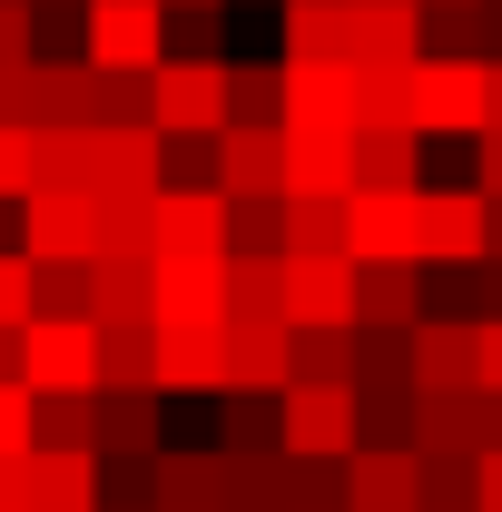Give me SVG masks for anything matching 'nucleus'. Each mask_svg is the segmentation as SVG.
Here are the masks:
<instances>
[{
  "label": "nucleus",
  "instance_id": "nucleus-1",
  "mask_svg": "<svg viewBox=\"0 0 502 512\" xmlns=\"http://www.w3.org/2000/svg\"><path fill=\"white\" fill-rule=\"evenodd\" d=\"M20 384L30 394H99V325L89 316H20Z\"/></svg>",
  "mask_w": 502,
  "mask_h": 512
},
{
  "label": "nucleus",
  "instance_id": "nucleus-2",
  "mask_svg": "<svg viewBox=\"0 0 502 512\" xmlns=\"http://www.w3.org/2000/svg\"><path fill=\"white\" fill-rule=\"evenodd\" d=\"M404 99H414V138H473V128H483V60L414 50V69H404Z\"/></svg>",
  "mask_w": 502,
  "mask_h": 512
},
{
  "label": "nucleus",
  "instance_id": "nucleus-3",
  "mask_svg": "<svg viewBox=\"0 0 502 512\" xmlns=\"http://www.w3.org/2000/svg\"><path fill=\"white\" fill-rule=\"evenodd\" d=\"M168 0H79V60L89 69H158Z\"/></svg>",
  "mask_w": 502,
  "mask_h": 512
},
{
  "label": "nucleus",
  "instance_id": "nucleus-4",
  "mask_svg": "<svg viewBox=\"0 0 502 512\" xmlns=\"http://www.w3.org/2000/svg\"><path fill=\"white\" fill-rule=\"evenodd\" d=\"M276 424H286V453L345 463L355 453V384H286L276 394Z\"/></svg>",
  "mask_w": 502,
  "mask_h": 512
},
{
  "label": "nucleus",
  "instance_id": "nucleus-5",
  "mask_svg": "<svg viewBox=\"0 0 502 512\" xmlns=\"http://www.w3.org/2000/svg\"><path fill=\"white\" fill-rule=\"evenodd\" d=\"M148 128H227V60H158Z\"/></svg>",
  "mask_w": 502,
  "mask_h": 512
},
{
  "label": "nucleus",
  "instance_id": "nucleus-6",
  "mask_svg": "<svg viewBox=\"0 0 502 512\" xmlns=\"http://www.w3.org/2000/svg\"><path fill=\"white\" fill-rule=\"evenodd\" d=\"M483 256V188H414V266Z\"/></svg>",
  "mask_w": 502,
  "mask_h": 512
},
{
  "label": "nucleus",
  "instance_id": "nucleus-7",
  "mask_svg": "<svg viewBox=\"0 0 502 512\" xmlns=\"http://www.w3.org/2000/svg\"><path fill=\"white\" fill-rule=\"evenodd\" d=\"M286 266V325H355V256H276Z\"/></svg>",
  "mask_w": 502,
  "mask_h": 512
},
{
  "label": "nucleus",
  "instance_id": "nucleus-8",
  "mask_svg": "<svg viewBox=\"0 0 502 512\" xmlns=\"http://www.w3.org/2000/svg\"><path fill=\"white\" fill-rule=\"evenodd\" d=\"M20 512H99V453L30 444L20 453Z\"/></svg>",
  "mask_w": 502,
  "mask_h": 512
},
{
  "label": "nucleus",
  "instance_id": "nucleus-9",
  "mask_svg": "<svg viewBox=\"0 0 502 512\" xmlns=\"http://www.w3.org/2000/svg\"><path fill=\"white\" fill-rule=\"evenodd\" d=\"M227 316V256L148 266V325H217Z\"/></svg>",
  "mask_w": 502,
  "mask_h": 512
},
{
  "label": "nucleus",
  "instance_id": "nucleus-10",
  "mask_svg": "<svg viewBox=\"0 0 502 512\" xmlns=\"http://www.w3.org/2000/svg\"><path fill=\"white\" fill-rule=\"evenodd\" d=\"M227 384L217 394H286V316H227Z\"/></svg>",
  "mask_w": 502,
  "mask_h": 512
},
{
  "label": "nucleus",
  "instance_id": "nucleus-11",
  "mask_svg": "<svg viewBox=\"0 0 502 512\" xmlns=\"http://www.w3.org/2000/svg\"><path fill=\"white\" fill-rule=\"evenodd\" d=\"M335 483H345V512H414V444H355Z\"/></svg>",
  "mask_w": 502,
  "mask_h": 512
},
{
  "label": "nucleus",
  "instance_id": "nucleus-12",
  "mask_svg": "<svg viewBox=\"0 0 502 512\" xmlns=\"http://www.w3.org/2000/svg\"><path fill=\"white\" fill-rule=\"evenodd\" d=\"M217 188H227V197L286 188V119H276V128H247V119L217 128Z\"/></svg>",
  "mask_w": 502,
  "mask_h": 512
},
{
  "label": "nucleus",
  "instance_id": "nucleus-13",
  "mask_svg": "<svg viewBox=\"0 0 502 512\" xmlns=\"http://www.w3.org/2000/svg\"><path fill=\"white\" fill-rule=\"evenodd\" d=\"M217 325H148L158 335V394H217L227 384V335Z\"/></svg>",
  "mask_w": 502,
  "mask_h": 512
},
{
  "label": "nucleus",
  "instance_id": "nucleus-14",
  "mask_svg": "<svg viewBox=\"0 0 502 512\" xmlns=\"http://www.w3.org/2000/svg\"><path fill=\"white\" fill-rule=\"evenodd\" d=\"M424 50V0H345V60H414Z\"/></svg>",
  "mask_w": 502,
  "mask_h": 512
},
{
  "label": "nucleus",
  "instance_id": "nucleus-15",
  "mask_svg": "<svg viewBox=\"0 0 502 512\" xmlns=\"http://www.w3.org/2000/svg\"><path fill=\"white\" fill-rule=\"evenodd\" d=\"M286 128H355V60H286Z\"/></svg>",
  "mask_w": 502,
  "mask_h": 512
},
{
  "label": "nucleus",
  "instance_id": "nucleus-16",
  "mask_svg": "<svg viewBox=\"0 0 502 512\" xmlns=\"http://www.w3.org/2000/svg\"><path fill=\"white\" fill-rule=\"evenodd\" d=\"M345 256H414V188H345Z\"/></svg>",
  "mask_w": 502,
  "mask_h": 512
},
{
  "label": "nucleus",
  "instance_id": "nucleus-17",
  "mask_svg": "<svg viewBox=\"0 0 502 512\" xmlns=\"http://www.w3.org/2000/svg\"><path fill=\"white\" fill-rule=\"evenodd\" d=\"M355 188V128H286V197H345Z\"/></svg>",
  "mask_w": 502,
  "mask_h": 512
},
{
  "label": "nucleus",
  "instance_id": "nucleus-18",
  "mask_svg": "<svg viewBox=\"0 0 502 512\" xmlns=\"http://www.w3.org/2000/svg\"><path fill=\"white\" fill-rule=\"evenodd\" d=\"M20 256H89V197L79 188H30L20 197Z\"/></svg>",
  "mask_w": 502,
  "mask_h": 512
},
{
  "label": "nucleus",
  "instance_id": "nucleus-19",
  "mask_svg": "<svg viewBox=\"0 0 502 512\" xmlns=\"http://www.w3.org/2000/svg\"><path fill=\"white\" fill-rule=\"evenodd\" d=\"M424 316V266L414 256H355V325H414Z\"/></svg>",
  "mask_w": 502,
  "mask_h": 512
},
{
  "label": "nucleus",
  "instance_id": "nucleus-20",
  "mask_svg": "<svg viewBox=\"0 0 502 512\" xmlns=\"http://www.w3.org/2000/svg\"><path fill=\"white\" fill-rule=\"evenodd\" d=\"M207 503H217V512H286V453H227V444H217Z\"/></svg>",
  "mask_w": 502,
  "mask_h": 512
},
{
  "label": "nucleus",
  "instance_id": "nucleus-21",
  "mask_svg": "<svg viewBox=\"0 0 502 512\" xmlns=\"http://www.w3.org/2000/svg\"><path fill=\"white\" fill-rule=\"evenodd\" d=\"M158 188V128L128 119V128H99V178L89 197H148Z\"/></svg>",
  "mask_w": 502,
  "mask_h": 512
},
{
  "label": "nucleus",
  "instance_id": "nucleus-22",
  "mask_svg": "<svg viewBox=\"0 0 502 512\" xmlns=\"http://www.w3.org/2000/svg\"><path fill=\"white\" fill-rule=\"evenodd\" d=\"M99 178V128H30V188H79Z\"/></svg>",
  "mask_w": 502,
  "mask_h": 512
},
{
  "label": "nucleus",
  "instance_id": "nucleus-23",
  "mask_svg": "<svg viewBox=\"0 0 502 512\" xmlns=\"http://www.w3.org/2000/svg\"><path fill=\"white\" fill-rule=\"evenodd\" d=\"M286 384H355V325H286Z\"/></svg>",
  "mask_w": 502,
  "mask_h": 512
},
{
  "label": "nucleus",
  "instance_id": "nucleus-24",
  "mask_svg": "<svg viewBox=\"0 0 502 512\" xmlns=\"http://www.w3.org/2000/svg\"><path fill=\"white\" fill-rule=\"evenodd\" d=\"M207 473H217V444H158L148 453V512H197L207 503Z\"/></svg>",
  "mask_w": 502,
  "mask_h": 512
},
{
  "label": "nucleus",
  "instance_id": "nucleus-25",
  "mask_svg": "<svg viewBox=\"0 0 502 512\" xmlns=\"http://www.w3.org/2000/svg\"><path fill=\"white\" fill-rule=\"evenodd\" d=\"M355 188H424V138L414 128H355Z\"/></svg>",
  "mask_w": 502,
  "mask_h": 512
},
{
  "label": "nucleus",
  "instance_id": "nucleus-26",
  "mask_svg": "<svg viewBox=\"0 0 502 512\" xmlns=\"http://www.w3.org/2000/svg\"><path fill=\"white\" fill-rule=\"evenodd\" d=\"M414 512H473V453L414 444Z\"/></svg>",
  "mask_w": 502,
  "mask_h": 512
},
{
  "label": "nucleus",
  "instance_id": "nucleus-27",
  "mask_svg": "<svg viewBox=\"0 0 502 512\" xmlns=\"http://www.w3.org/2000/svg\"><path fill=\"white\" fill-rule=\"evenodd\" d=\"M355 444H414V384H355Z\"/></svg>",
  "mask_w": 502,
  "mask_h": 512
},
{
  "label": "nucleus",
  "instance_id": "nucleus-28",
  "mask_svg": "<svg viewBox=\"0 0 502 512\" xmlns=\"http://www.w3.org/2000/svg\"><path fill=\"white\" fill-rule=\"evenodd\" d=\"M217 444L227 453H286L276 394H217Z\"/></svg>",
  "mask_w": 502,
  "mask_h": 512
},
{
  "label": "nucleus",
  "instance_id": "nucleus-29",
  "mask_svg": "<svg viewBox=\"0 0 502 512\" xmlns=\"http://www.w3.org/2000/svg\"><path fill=\"white\" fill-rule=\"evenodd\" d=\"M227 256H286V188L227 197Z\"/></svg>",
  "mask_w": 502,
  "mask_h": 512
},
{
  "label": "nucleus",
  "instance_id": "nucleus-30",
  "mask_svg": "<svg viewBox=\"0 0 502 512\" xmlns=\"http://www.w3.org/2000/svg\"><path fill=\"white\" fill-rule=\"evenodd\" d=\"M286 10V60H345V0H276Z\"/></svg>",
  "mask_w": 502,
  "mask_h": 512
},
{
  "label": "nucleus",
  "instance_id": "nucleus-31",
  "mask_svg": "<svg viewBox=\"0 0 502 512\" xmlns=\"http://www.w3.org/2000/svg\"><path fill=\"white\" fill-rule=\"evenodd\" d=\"M227 119H247V128H276V119H286V60L227 69Z\"/></svg>",
  "mask_w": 502,
  "mask_h": 512
},
{
  "label": "nucleus",
  "instance_id": "nucleus-32",
  "mask_svg": "<svg viewBox=\"0 0 502 512\" xmlns=\"http://www.w3.org/2000/svg\"><path fill=\"white\" fill-rule=\"evenodd\" d=\"M99 384H148L158 394V335L148 325H99Z\"/></svg>",
  "mask_w": 502,
  "mask_h": 512
},
{
  "label": "nucleus",
  "instance_id": "nucleus-33",
  "mask_svg": "<svg viewBox=\"0 0 502 512\" xmlns=\"http://www.w3.org/2000/svg\"><path fill=\"white\" fill-rule=\"evenodd\" d=\"M30 316H89V256H40L30 266Z\"/></svg>",
  "mask_w": 502,
  "mask_h": 512
},
{
  "label": "nucleus",
  "instance_id": "nucleus-34",
  "mask_svg": "<svg viewBox=\"0 0 502 512\" xmlns=\"http://www.w3.org/2000/svg\"><path fill=\"white\" fill-rule=\"evenodd\" d=\"M227 316H286V266L276 256H227Z\"/></svg>",
  "mask_w": 502,
  "mask_h": 512
},
{
  "label": "nucleus",
  "instance_id": "nucleus-35",
  "mask_svg": "<svg viewBox=\"0 0 502 512\" xmlns=\"http://www.w3.org/2000/svg\"><path fill=\"white\" fill-rule=\"evenodd\" d=\"M345 256V197H286V256Z\"/></svg>",
  "mask_w": 502,
  "mask_h": 512
},
{
  "label": "nucleus",
  "instance_id": "nucleus-36",
  "mask_svg": "<svg viewBox=\"0 0 502 512\" xmlns=\"http://www.w3.org/2000/svg\"><path fill=\"white\" fill-rule=\"evenodd\" d=\"M404 375V325H355V384Z\"/></svg>",
  "mask_w": 502,
  "mask_h": 512
},
{
  "label": "nucleus",
  "instance_id": "nucleus-37",
  "mask_svg": "<svg viewBox=\"0 0 502 512\" xmlns=\"http://www.w3.org/2000/svg\"><path fill=\"white\" fill-rule=\"evenodd\" d=\"M158 60H217V10L197 0V10H168V50Z\"/></svg>",
  "mask_w": 502,
  "mask_h": 512
},
{
  "label": "nucleus",
  "instance_id": "nucleus-38",
  "mask_svg": "<svg viewBox=\"0 0 502 512\" xmlns=\"http://www.w3.org/2000/svg\"><path fill=\"white\" fill-rule=\"evenodd\" d=\"M0 453H30V384L0 375Z\"/></svg>",
  "mask_w": 502,
  "mask_h": 512
},
{
  "label": "nucleus",
  "instance_id": "nucleus-39",
  "mask_svg": "<svg viewBox=\"0 0 502 512\" xmlns=\"http://www.w3.org/2000/svg\"><path fill=\"white\" fill-rule=\"evenodd\" d=\"M0 197H30V128L0 119Z\"/></svg>",
  "mask_w": 502,
  "mask_h": 512
},
{
  "label": "nucleus",
  "instance_id": "nucleus-40",
  "mask_svg": "<svg viewBox=\"0 0 502 512\" xmlns=\"http://www.w3.org/2000/svg\"><path fill=\"white\" fill-rule=\"evenodd\" d=\"M20 316H30V256L0 247V325H20Z\"/></svg>",
  "mask_w": 502,
  "mask_h": 512
},
{
  "label": "nucleus",
  "instance_id": "nucleus-41",
  "mask_svg": "<svg viewBox=\"0 0 502 512\" xmlns=\"http://www.w3.org/2000/svg\"><path fill=\"white\" fill-rule=\"evenodd\" d=\"M473 188L502 197V128H473Z\"/></svg>",
  "mask_w": 502,
  "mask_h": 512
},
{
  "label": "nucleus",
  "instance_id": "nucleus-42",
  "mask_svg": "<svg viewBox=\"0 0 502 512\" xmlns=\"http://www.w3.org/2000/svg\"><path fill=\"white\" fill-rule=\"evenodd\" d=\"M30 60V0H0V69Z\"/></svg>",
  "mask_w": 502,
  "mask_h": 512
},
{
  "label": "nucleus",
  "instance_id": "nucleus-43",
  "mask_svg": "<svg viewBox=\"0 0 502 512\" xmlns=\"http://www.w3.org/2000/svg\"><path fill=\"white\" fill-rule=\"evenodd\" d=\"M473 384H502V316L473 325Z\"/></svg>",
  "mask_w": 502,
  "mask_h": 512
},
{
  "label": "nucleus",
  "instance_id": "nucleus-44",
  "mask_svg": "<svg viewBox=\"0 0 502 512\" xmlns=\"http://www.w3.org/2000/svg\"><path fill=\"white\" fill-rule=\"evenodd\" d=\"M473 512H502V453H473Z\"/></svg>",
  "mask_w": 502,
  "mask_h": 512
},
{
  "label": "nucleus",
  "instance_id": "nucleus-45",
  "mask_svg": "<svg viewBox=\"0 0 502 512\" xmlns=\"http://www.w3.org/2000/svg\"><path fill=\"white\" fill-rule=\"evenodd\" d=\"M483 128H502V60H483Z\"/></svg>",
  "mask_w": 502,
  "mask_h": 512
},
{
  "label": "nucleus",
  "instance_id": "nucleus-46",
  "mask_svg": "<svg viewBox=\"0 0 502 512\" xmlns=\"http://www.w3.org/2000/svg\"><path fill=\"white\" fill-rule=\"evenodd\" d=\"M483 256H502V197H483Z\"/></svg>",
  "mask_w": 502,
  "mask_h": 512
},
{
  "label": "nucleus",
  "instance_id": "nucleus-47",
  "mask_svg": "<svg viewBox=\"0 0 502 512\" xmlns=\"http://www.w3.org/2000/svg\"><path fill=\"white\" fill-rule=\"evenodd\" d=\"M168 10H197V0H168ZM207 10H227V0H207Z\"/></svg>",
  "mask_w": 502,
  "mask_h": 512
},
{
  "label": "nucleus",
  "instance_id": "nucleus-48",
  "mask_svg": "<svg viewBox=\"0 0 502 512\" xmlns=\"http://www.w3.org/2000/svg\"><path fill=\"white\" fill-rule=\"evenodd\" d=\"M99 512H148V503H99Z\"/></svg>",
  "mask_w": 502,
  "mask_h": 512
},
{
  "label": "nucleus",
  "instance_id": "nucleus-49",
  "mask_svg": "<svg viewBox=\"0 0 502 512\" xmlns=\"http://www.w3.org/2000/svg\"><path fill=\"white\" fill-rule=\"evenodd\" d=\"M197 512H217V503H197Z\"/></svg>",
  "mask_w": 502,
  "mask_h": 512
}]
</instances>
